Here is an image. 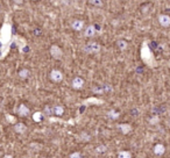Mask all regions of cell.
Returning a JSON list of instances; mask_svg holds the SVG:
<instances>
[{
  "instance_id": "obj_11",
  "label": "cell",
  "mask_w": 170,
  "mask_h": 158,
  "mask_svg": "<svg viewBox=\"0 0 170 158\" xmlns=\"http://www.w3.org/2000/svg\"><path fill=\"white\" fill-rule=\"evenodd\" d=\"M97 33V28L93 24H89L84 29V36L85 37H93Z\"/></svg>"
},
{
  "instance_id": "obj_13",
  "label": "cell",
  "mask_w": 170,
  "mask_h": 158,
  "mask_svg": "<svg viewBox=\"0 0 170 158\" xmlns=\"http://www.w3.org/2000/svg\"><path fill=\"white\" fill-rule=\"evenodd\" d=\"M118 128H119L120 131H121L122 134H125V135L129 134V133L132 131V129H133V127H132L129 123H120V124H118Z\"/></svg>"
},
{
  "instance_id": "obj_30",
  "label": "cell",
  "mask_w": 170,
  "mask_h": 158,
  "mask_svg": "<svg viewBox=\"0 0 170 158\" xmlns=\"http://www.w3.org/2000/svg\"><path fill=\"white\" fill-rule=\"evenodd\" d=\"M169 64H170V63H169Z\"/></svg>"
},
{
  "instance_id": "obj_22",
  "label": "cell",
  "mask_w": 170,
  "mask_h": 158,
  "mask_svg": "<svg viewBox=\"0 0 170 158\" xmlns=\"http://www.w3.org/2000/svg\"><path fill=\"white\" fill-rule=\"evenodd\" d=\"M8 50H9V45H5V47L0 48V59H2L5 57V55L7 54Z\"/></svg>"
},
{
  "instance_id": "obj_2",
  "label": "cell",
  "mask_w": 170,
  "mask_h": 158,
  "mask_svg": "<svg viewBox=\"0 0 170 158\" xmlns=\"http://www.w3.org/2000/svg\"><path fill=\"white\" fill-rule=\"evenodd\" d=\"M83 50L86 54H90V55H93V54H98L100 50H101V45L99 42H96V41H92V42H89L86 43L84 47H83Z\"/></svg>"
},
{
  "instance_id": "obj_16",
  "label": "cell",
  "mask_w": 170,
  "mask_h": 158,
  "mask_svg": "<svg viewBox=\"0 0 170 158\" xmlns=\"http://www.w3.org/2000/svg\"><path fill=\"white\" fill-rule=\"evenodd\" d=\"M43 117H44V113L43 112H36V113L33 114V120L35 122H41L43 120Z\"/></svg>"
},
{
  "instance_id": "obj_27",
  "label": "cell",
  "mask_w": 170,
  "mask_h": 158,
  "mask_svg": "<svg viewBox=\"0 0 170 158\" xmlns=\"http://www.w3.org/2000/svg\"><path fill=\"white\" fill-rule=\"evenodd\" d=\"M14 2H15V3H19V5H21V3L23 2V0H14Z\"/></svg>"
},
{
  "instance_id": "obj_3",
  "label": "cell",
  "mask_w": 170,
  "mask_h": 158,
  "mask_svg": "<svg viewBox=\"0 0 170 158\" xmlns=\"http://www.w3.org/2000/svg\"><path fill=\"white\" fill-rule=\"evenodd\" d=\"M49 52H50V56L54 58V59H62L63 57V50L60 45L57 44H51L50 45V49H49Z\"/></svg>"
},
{
  "instance_id": "obj_17",
  "label": "cell",
  "mask_w": 170,
  "mask_h": 158,
  "mask_svg": "<svg viewBox=\"0 0 170 158\" xmlns=\"http://www.w3.org/2000/svg\"><path fill=\"white\" fill-rule=\"evenodd\" d=\"M30 76V71L28 69H22L19 71V77L21 79H27Z\"/></svg>"
},
{
  "instance_id": "obj_24",
  "label": "cell",
  "mask_w": 170,
  "mask_h": 158,
  "mask_svg": "<svg viewBox=\"0 0 170 158\" xmlns=\"http://www.w3.org/2000/svg\"><path fill=\"white\" fill-rule=\"evenodd\" d=\"M118 156H119V157L131 158V157H132V154H131L129 151H120V152L118 154Z\"/></svg>"
},
{
  "instance_id": "obj_28",
  "label": "cell",
  "mask_w": 170,
  "mask_h": 158,
  "mask_svg": "<svg viewBox=\"0 0 170 158\" xmlns=\"http://www.w3.org/2000/svg\"><path fill=\"white\" fill-rule=\"evenodd\" d=\"M0 156H1V152H0Z\"/></svg>"
},
{
  "instance_id": "obj_23",
  "label": "cell",
  "mask_w": 170,
  "mask_h": 158,
  "mask_svg": "<svg viewBox=\"0 0 170 158\" xmlns=\"http://www.w3.org/2000/svg\"><path fill=\"white\" fill-rule=\"evenodd\" d=\"M89 2L96 7H103V5H104L103 0H89Z\"/></svg>"
},
{
  "instance_id": "obj_25",
  "label": "cell",
  "mask_w": 170,
  "mask_h": 158,
  "mask_svg": "<svg viewBox=\"0 0 170 158\" xmlns=\"http://www.w3.org/2000/svg\"><path fill=\"white\" fill-rule=\"evenodd\" d=\"M69 157L70 158H79V157H83V154H81V152H72V154H70L69 155Z\"/></svg>"
},
{
  "instance_id": "obj_21",
  "label": "cell",
  "mask_w": 170,
  "mask_h": 158,
  "mask_svg": "<svg viewBox=\"0 0 170 158\" xmlns=\"http://www.w3.org/2000/svg\"><path fill=\"white\" fill-rule=\"evenodd\" d=\"M43 113H44V115H48V116H51V115H54V113H53V106H46L44 107V109H43Z\"/></svg>"
},
{
  "instance_id": "obj_14",
  "label": "cell",
  "mask_w": 170,
  "mask_h": 158,
  "mask_svg": "<svg viewBox=\"0 0 170 158\" xmlns=\"http://www.w3.org/2000/svg\"><path fill=\"white\" fill-rule=\"evenodd\" d=\"M115 45H117V48H118L119 50L125 51V50L128 48V42H127L126 40H124V38H120V40H118V41L115 42Z\"/></svg>"
},
{
  "instance_id": "obj_26",
  "label": "cell",
  "mask_w": 170,
  "mask_h": 158,
  "mask_svg": "<svg viewBox=\"0 0 170 158\" xmlns=\"http://www.w3.org/2000/svg\"><path fill=\"white\" fill-rule=\"evenodd\" d=\"M6 117H7V120H9V121H11V123H15V122H16V120H15V117H14V116L6 115Z\"/></svg>"
},
{
  "instance_id": "obj_4",
  "label": "cell",
  "mask_w": 170,
  "mask_h": 158,
  "mask_svg": "<svg viewBox=\"0 0 170 158\" xmlns=\"http://www.w3.org/2000/svg\"><path fill=\"white\" fill-rule=\"evenodd\" d=\"M111 91H112V86L108 84H101V85L94 86L92 88V92L94 94H104V93H108Z\"/></svg>"
},
{
  "instance_id": "obj_1",
  "label": "cell",
  "mask_w": 170,
  "mask_h": 158,
  "mask_svg": "<svg viewBox=\"0 0 170 158\" xmlns=\"http://www.w3.org/2000/svg\"><path fill=\"white\" fill-rule=\"evenodd\" d=\"M11 35H12L11 24L9 23H4L1 29H0V42H1V44L8 43V41L11 40Z\"/></svg>"
},
{
  "instance_id": "obj_15",
  "label": "cell",
  "mask_w": 170,
  "mask_h": 158,
  "mask_svg": "<svg viewBox=\"0 0 170 158\" xmlns=\"http://www.w3.org/2000/svg\"><path fill=\"white\" fill-rule=\"evenodd\" d=\"M53 113L56 116H62L64 114V107L62 105H54L53 106Z\"/></svg>"
},
{
  "instance_id": "obj_29",
  "label": "cell",
  "mask_w": 170,
  "mask_h": 158,
  "mask_svg": "<svg viewBox=\"0 0 170 158\" xmlns=\"http://www.w3.org/2000/svg\"><path fill=\"white\" fill-rule=\"evenodd\" d=\"M34 1H36V0H34Z\"/></svg>"
},
{
  "instance_id": "obj_19",
  "label": "cell",
  "mask_w": 170,
  "mask_h": 158,
  "mask_svg": "<svg viewBox=\"0 0 170 158\" xmlns=\"http://www.w3.org/2000/svg\"><path fill=\"white\" fill-rule=\"evenodd\" d=\"M79 140H81L82 142H89V141L91 140V136H90L86 131H82L81 135H79Z\"/></svg>"
},
{
  "instance_id": "obj_7",
  "label": "cell",
  "mask_w": 170,
  "mask_h": 158,
  "mask_svg": "<svg viewBox=\"0 0 170 158\" xmlns=\"http://www.w3.org/2000/svg\"><path fill=\"white\" fill-rule=\"evenodd\" d=\"M70 26H71V28H72L75 31H81V30L84 29L85 22L83 20H81V19H74V20L71 21Z\"/></svg>"
},
{
  "instance_id": "obj_12",
  "label": "cell",
  "mask_w": 170,
  "mask_h": 158,
  "mask_svg": "<svg viewBox=\"0 0 170 158\" xmlns=\"http://www.w3.org/2000/svg\"><path fill=\"white\" fill-rule=\"evenodd\" d=\"M14 131L18 134H25L27 131V126L22 122H18L14 124Z\"/></svg>"
},
{
  "instance_id": "obj_18",
  "label": "cell",
  "mask_w": 170,
  "mask_h": 158,
  "mask_svg": "<svg viewBox=\"0 0 170 158\" xmlns=\"http://www.w3.org/2000/svg\"><path fill=\"white\" fill-rule=\"evenodd\" d=\"M107 116L110 117V119H112V120H117L119 116H120V113L119 112H117V110H110L108 113H107Z\"/></svg>"
},
{
  "instance_id": "obj_6",
  "label": "cell",
  "mask_w": 170,
  "mask_h": 158,
  "mask_svg": "<svg viewBox=\"0 0 170 158\" xmlns=\"http://www.w3.org/2000/svg\"><path fill=\"white\" fill-rule=\"evenodd\" d=\"M84 85H85V80L82 77H79V76L75 77V78L72 79V81H71V87L74 89H77V91L82 89L84 87Z\"/></svg>"
},
{
  "instance_id": "obj_10",
  "label": "cell",
  "mask_w": 170,
  "mask_h": 158,
  "mask_svg": "<svg viewBox=\"0 0 170 158\" xmlns=\"http://www.w3.org/2000/svg\"><path fill=\"white\" fill-rule=\"evenodd\" d=\"M153 152L156 155V156H163L166 154V147L164 144L162 143H156L153 148Z\"/></svg>"
},
{
  "instance_id": "obj_8",
  "label": "cell",
  "mask_w": 170,
  "mask_h": 158,
  "mask_svg": "<svg viewBox=\"0 0 170 158\" xmlns=\"http://www.w3.org/2000/svg\"><path fill=\"white\" fill-rule=\"evenodd\" d=\"M157 20H159V23L161 27H164V28L170 27V15L168 14H160Z\"/></svg>"
},
{
  "instance_id": "obj_9",
  "label": "cell",
  "mask_w": 170,
  "mask_h": 158,
  "mask_svg": "<svg viewBox=\"0 0 170 158\" xmlns=\"http://www.w3.org/2000/svg\"><path fill=\"white\" fill-rule=\"evenodd\" d=\"M18 115L19 116H21V117H27L28 115H29V113H30V110H29V108L25 105V103H20L19 105V107H18Z\"/></svg>"
},
{
  "instance_id": "obj_5",
  "label": "cell",
  "mask_w": 170,
  "mask_h": 158,
  "mask_svg": "<svg viewBox=\"0 0 170 158\" xmlns=\"http://www.w3.org/2000/svg\"><path fill=\"white\" fill-rule=\"evenodd\" d=\"M49 78L51 79L54 82H61V81H63V79H64V75H63V72H62L61 70L54 69V70L50 71Z\"/></svg>"
},
{
  "instance_id": "obj_20",
  "label": "cell",
  "mask_w": 170,
  "mask_h": 158,
  "mask_svg": "<svg viewBox=\"0 0 170 158\" xmlns=\"http://www.w3.org/2000/svg\"><path fill=\"white\" fill-rule=\"evenodd\" d=\"M106 151H107V147L104 145V144H100V145L96 147V152H97V154H104V152H106Z\"/></svg>"
}]
</instances>
